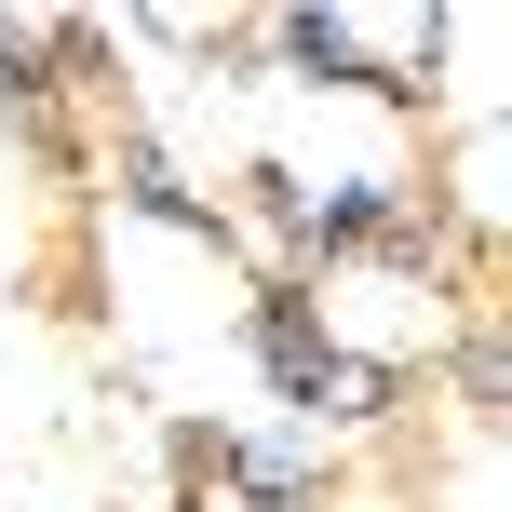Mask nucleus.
Here are the masks:
<instances>
[{
    "mask_svg": "<svg viewBox=\"0 0 512 512\" xmlns=\"http://www.w3.org/2000/svg\"><path fill=\"white\" fill-rule=\"evenodd\" d=\"M310 41H324V68H378L364 95H391V68H432L445 27H432V14H324Z\"/></svg>",
    "mask_w": 512,
    "mask_h": 512,
    "instance_id": "f03ea898",
    "label": "nucleus"
},
{
    "mask_svg": "<svg viewBox=\"0 0 512 512\" xmlns=\"http://www.w3.org/2000/svg\"><path fill=\"white\" fill-rule=\"evenodd\" d=\"M310 324H324V351H351V364H418V351H445V283L405 270V256H324Z\"/></svg>",
    "mask_w": 512,
    "mask_h": 512,
    "instance_id": "f257e3e1",
    "label": "nucleus"
}]
</instances>
